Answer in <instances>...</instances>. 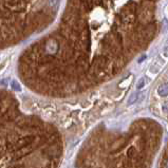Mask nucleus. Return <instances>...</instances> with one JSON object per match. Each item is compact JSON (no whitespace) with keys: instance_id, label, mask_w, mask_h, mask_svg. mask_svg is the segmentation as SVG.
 Instances as JSON below:
<instances>
[{"instance_id":"obj_1","label":"nucleus","mask_w":168,"mask_h":168,"mask_svg":"<svg viewBox=\"0 0 168 168\" xmlns=\"http://www.w3.org/2000/svg\"><path fill=\"white\" fill-rule=\"evenodd\" d=\"M149 82H150V79H149L148 77L144 76L142 77V78H140L138 82V84H136V89L138 90H140V89H143L144 87H146L147 84H149Z\"/></svg>"},{"instance_id":"obj_4","label":"nucleus","mask_w":168,"mask_h":168,"mask_svg":"<svg viewBox=\"0 0 168 168\" xmlns=\"http://www.w3.org/2000/svg\"><path fill=\"white\" fill-rule=\"evenodd\" d=\"M165 50H166V51H168V47H166V48H165Z\"/></svg>"},{"instance_id":"obj_2","label":"nucleus","mask_w":168,"mask_h":168,"mask_svg":"<svg viewBox=\"0 0 168 168\" xmlns=\"http://www.w3.org/2000/svg\"><path fill=\"white\" fill-rule=\"evenodd\" d=\"M157 94L160 96H166L168 95V84H163L157 89Z\"/></svg>"},{"instance_id":"obj_3","label":"nucleus","mask_w":168,"mask_h":168,"mask_svg":"<svg viewBox=\"0 0 168 168\" xmlns=\"http://www.w3.org/2000/svg\"><path fill=\"white\" fill-rule=\"evenodd\" d=\"M163 110L165 111L166 113H168V102H166L164 105H163Z\"/></svg>"}]
</instances>
